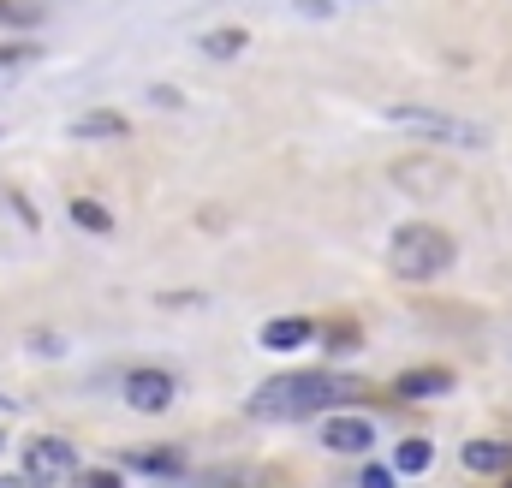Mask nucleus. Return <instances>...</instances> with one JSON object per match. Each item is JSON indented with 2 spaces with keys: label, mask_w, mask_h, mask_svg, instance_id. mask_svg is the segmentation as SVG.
Returning a JSON list of instances; mask_svg holds the SVG:
<instances>
[{
  "label": "nucleus",
  "mask_w": 512,
  "mask_h": 488,
  "mask_svg": "<svg viewBox=\"0 0 512 488\" xmlns=\"http://www.w3.org/2000/svg\"><path fill=\"white\" fill-rule=\"evenodd\" d=\"M370 441H376V429L364 417H328L322 423V447L328 453H352L358 459V453H370Z\"/></svg>",
  "instance_id": "6"
},
{
  "label": "nucleus",
  "mask_w": 512,
  "mask_h": 488,
  "mask_svg": "<svg viewBox=\"0 0 512 488\" xmlns=\"http://www.w3.org/2000/svg\"><path fill=\"white\" fill-rule=\"evenodd\" d=\"M393 125H405V131H417V137H429V143H447V149H489V131L471 120H459V114H435V108H393L387 114Z\"/></svg>",
  "instance_id": "3"
},
{
  "label": "nucleus",
  "mask_w": 512,
  "mask_h": 488,
  "mask_svg": "<svg viewBox=\"0 0 512 488\" xmlns=\"http://www.w3.org/2000/svg\"><path fill=\"white\" fill-rule=\"evenodd\" d=\"M387 268L399 280H435V274L453 268V239L441 227H429V221H411V227H399L393 244H387Z\"/></svg>",
  "instance_id": "2"
},
{
  "label": "nucleus",
  "mask_w": 512,
  "mask_h": 488,
  "mask_svg": "<svg viewBox=\"0 0 512 488\" xmlns=\"http://www.w3.org/2000/svg\"><path fill=\"white\" fill-rule=\"evenodd\" d=\"M453 387V375L447 369H405L399 381H393V393L399 399H429V393H447Z\"/></svg>",
  "instance_id": "8"
},
{
  "label": "nucleus",
  "mask_w": 512,
  "mask_h": 488,
  "mask_svg": "<svg viewBox=\"0 0 512 488\" xmlns=\"http://www.w3.org/2000/svg\"><path fill=\"white\" fill-rule=\"evenodd\" d=\"M36 60H42L36 42H0V72H24V66H36Z\"/></svg>",
  "instance_id": "15"
},
{
  "label": "nucleus",
  "mask_w": 512,
  "mask_h": 488,
  "mask_svg": "<svg viewBox=\"0 0 512 488\" xmlns=\"http://www.w3.org/2000/svg\"><path fill=\"white\" fill-rule=\"evenodd\" d=\"M0 405H6V399H0Z\"/></svg>",
  "instance_id": "20"
},
{
  "label": "nucleus",
  "mask_w": 512,
  "mask_h": 488,
  "mask_svg": "<svg viewBox=\"0 0 512 488\" xmlns=\"http://www.w3.org/2000/svg\"><path fill=\"white\" fill-rule=\"evenodd\" d=\"M364 488H393V471H364Z\"/></svg>",
  "instance_id": "19"
},
{
  "label": "nucleus",
  "mask_w": 512,
  "mask_h": 488,
  "mask_svg": "<svg viewBox=\"0 0 512 488\" xmlns=\"http://www.w3.org/2000/svg\"><path fill=\"white\" fill-rule=\"evenodd\" d=\"M173 375L167 369H131L126 375V405L131 411H143V417H155V411H167L173 405Z\"/></svg>",
  "instance_id": "5"
},
{
  "label": "nucleus",
  "mask_w": 512,
  "mask_h": 488,
  "mask_svg": "<svg viewBox=\"0 0 512 488\" xmlns=\"http://www.w3.org/2000/svg\"><path fill=\"white\" fill-rule=\"evenodd\" d=\"M24 477H36V483H72L78 477V447L60 441V435H36L24 447Z\"/></svg>",
  "instance_id": "4"
},
{
  "label": "nucleus",
  "mask_w": 512,
  "mask_h": 488,
  "mask_svg": "<svg viewBox=\"0 0 512 488\" xmlns=\"http://www.w3.org/2000/svg\"><path fill=\"white\" fill-rule=\"evenodd\" d=\"M251 48V30H215V36H203V54L209 60H239Z\"/></svg>",
  "instance_id": "10"
},
{
  "label": "nucleus",
  "mask_w": 512,
  "mask_h": 488,
  "mask_svg": "<svg viewBox=\"0 0 512 488\" xmlns=\"http://www.w3.org/2000/svg\"><path fill=\"white\" fill-rule=\"evenodd\" d=\"M465 465H471L477 477H501L512 465V447L507 441H471V447H465Z\"/></svg>",
  "instance_id": "9"
},
{
  "label": "nucleus",
  "mask_w": 512,
  "mask_h": 488,
  "mask_svg": "<svg viewBox=\"0 0 512 488\" xmlns=\"http://www.w3.org/2000/svg\"><path fill=\"white\" fill-rule=\"evenodd\" d=\"M131 465H137V471H155V477H173V471H185V459H179L173 447H161V453H155V447H137V453H131Z\"/></svg>",
  "instance_id": "11"
},
{
  "label": "nucleus",
  "mask_w": 512,
  "mask_h": 488,
  "mask_svg": "<svg viewBox=\"0 0 512 488\" xmlns=\"http://www.w3.org/2000/svg\"><path fill=\"white\" fill-rule=\"evenodd\" d=\"M72 221H78L84 233H114V215H108L96 197H78V203H72Z\"/></svg>",
  "instance_id": "12"
},
{
  "label": "nucleus",
  "mask_w": 512,
  "mask_h": 488,
  "mask_svg": "<svg viewBox=\"0 0 512 488\" xmlns=\"http://www.w3.org/2000/svg\"><path fill=\"white\" fill-rule=\"evenodd\" d=\"M310 334H316V328H310L304 316H274V322L262 328V346H268V352H292V346H304Z\"/></svg>",
  "instance_id": "7"
},
{
  "label": "nucleus",
  "mask_w": 512,
  "mask_h": 488,
  "mask_svg": "<svg viewBox=\"0 0 512 488\" xmlns=\"http://www.w3.org/2000/svg\"><path fill=\"white\" fill-rule=\"evenodd\" d=\"M328 340H334V352H346V346H358V328H334Z\"/></svg>",
  "instance_id": "18"
},
{
  "label": "nucleus",
  "mask_w": 512,
  "mask_h": 488,
  "mask_svg": "<svg viewBox=\"0 0 512 488\" xmlns=\"http://www.w3.org/2000/svg\"><path fill=\"white\" fill-rule=\"evenodd\" d=\"M72 488H126V483H120V471H108V465H102V471H78Z\"/></svg>",
  "instance_id": "17"
},
{
  "label": "nucleus",
  "mask_w": 512,
  "mask_h": 488,
  "mask_svg": "<svg viewBox=\"0 0 512 488\" xmlns=\"http://www.w3.org/2000/svg\"><path fill=\"white\" fill-rule=\"evenodd\" d=\"M358 381L352 375H334V369H304V375H274L262 381L251 399V417H310V411H328L340 399H352Z\"/></svg>",
  "instance_id": "1"
},
{
  "label": "nucleus",
  "mask_w": 512,
  "mask_h": 488,
  "mask_svg": "<svg viewBox=\"0 0 512 488\" xmlns=\"http://www.w3.org/2000/svg\"><path fill=\"white\" fill-rule=\"evenodd\" d=\"M507 488H512V483H507Z\"/></svg>",
  "instance_id": "21"
},
{
  "label": "nucleus",
  "mask_w": 512,
  "mask_h": 488,
  "mask_svg": "<svg viewBox=\"0 0 512 488\" xmlns=\"http://www.w3.org/2000/svg\"><path fill=\"white\" fill-rule=\"evenodd\" d=\"M0 24H6V30H30V24H36V12H30L24 0H0Z\"/></svg>",
  "instance_id": "16"
},
{
  "label": "nucleus",
  "mask_w": 512,
  "mask_h": 488,
  "mask_svg": "<svg viewBox=\"0 0 512 488\" xmlns=\"http://www.w3.org/2000/svg\"><path fill=\"white\" fill-rule=\"evenodd\" d=\"M126 120L120 114H84V120H72V137H120Z\"/></svg>",
  "instance_id": "14"
},
{
  "label": "nucleus",
  "mask_w": 512,
  "mask_h": 488,
  "mask_svg": "<svg viewBox=\"0 0 512 488\" xmlns=\"http://www.w3.org/2000/svg\"><path fill=\"white\" fill-rule=\"evenodd\" d=\"M429 459H435V453H429V441H405V447L393 453V471H399V477H423V471H429Z\"/></svg>",
  "instance_id": "13"
}]
</instances>
